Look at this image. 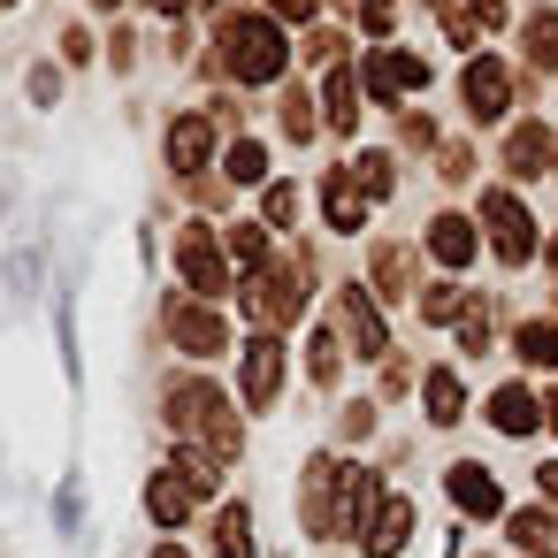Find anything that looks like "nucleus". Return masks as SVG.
<instances>
[{
	"label": "nucleus",
	"instance_id": "a878e982",
	"mask_svg": "<svg viewBox=\"0 0 558 558\" xmlns=\"http://www.w3.org/2000/svg\"><path fill=\"white\" fill-rule=\"evenodd\" d=\"M352 184H360L367 199H383V192H390V154H360V169H352Z\"/></svg>",
	"mask_w": 558,
	"mask_h": 558
},
{
	"label": "nucleus",
	"instance_id": "b1692460",
	"mask_svg": "<svg viewBox=\"0 0 558 558\" xmlns=\"http://www.w3.org/2000/svg\"><path fill=\"white\" fill-rule=\"evenodd\" d=\"M512 543L535 550V558H550V520L543 512H512Z\"/></svg>",
	"mask_w": 558,
	"mask_h": 558
},
{
	"label": "nucleus",
	"instance_id": "ddd939ff",
	"mask_svg": "<svg viewBox=\"0 0 558 558\" xmlns=\"http://www.w3.org/2000/svg\"><path fill=\"white\" fill-rule=\"evenodd\" d=\"M405 535H413V505H405V497H383V512L367 520V550H375V558H398Z\"/></svg>",
	"mask_w": 558,
	"mask_h": 558
},
{
	"label": "nucleus",
	"instance_id": "4be33fe9",
	"mask_svg": "<svg viewBox=\"0 0 558 558\" xmlns=\"http://www.w3.org/2000/svg\"><path fill=\"white\" fill-rule=\"evenodd\" d=\"M512 344H520V360H535V367H550V360H558V329H550V322H527Z\"/></svg>",
	"mask_w": 558,
	"mask_h": 558
},
{
	"label": "nucleus",
	"instance_id": "bb28decb",
	"mask_svg": "<svg viewBox=\"0 0 558 558\" xmlns=\"http://www.w3.org/2000/svg\"><path fill=\"white\" fill-rule=\"evenodd\" d=\"M527 54L535 62H558V16H535L527 24Z\"/></svg>",
	"mask_w": 558,
	"mask_h": 558
},
{
	"label": "nucleus",
	"instance_id": "4468645a",
	"mask_svg": "<svg viewBox=\"0 0 558 558\" xmlns=\"http://www.w3.org/2000/svg\"><path fill=\"white\" fill-rule=\"evenodd\" d=\"M428 253H436L444 268H466V260H474V222H466V215H436V222H428Z\"/></svg>",
	"mask_w": 558,
	"mask_h": 558
},
{
	"label": "nucleus",
	"instance_id": "dca6fc26",
	"mask_svg": "<svg viewBox=\"0 0 558 558\" xmlns=\"http://www.w3.org/2000/svg\"><path fill=\"white\" fill-rule=\"evenodd\" d=\"M344 337H352L360 352H383V314H375V299H367L360 283L344 291Z\"/></svg>",
	"mask_w": 558,
	"mask_h": 558
},
{
	"label": "nucleus",
	"instance_id": "393cba45",
	"mask_svg": "<svg viewBox=\"0 0 558 558\" xmlns=\"http://www.w3.org/2000/svg\"><path fill=\"white\" fill-rule=\"evenodd\" d=\"M543 161H550V131H535V123H527V131L512 138V169H543Z\"/></svg>",
	"mask_w": 558,
	"mask_h": 558
},
{
	"label": "nucleus",
	"instance_id": "f257e3e1",
	"mask_svg": "<svg viewBox=\"0 0 558 558\" xmlns=\"http://www.w3.org/2000/svg\"><path fill=\"white\" fill-rule=\"evenodd\" d=\"M169 421H177V451H207V459H230L238 451V405L215 383L169 390Z\"/></svg>",
	"mask_w": 558,
	"mask_h": 558
},
{
	"label": "nucleus",
	"instance_id": "412c9836",
	"mask_svg": "<svg viewBox=\"0 0 558 558\" xmlns=\"http://www.w3.org/2000/svg\"><path fill=\"white\" fill-rule=\"evenodd\" d=\"M222 177H230V184H260V177H268V154H260V138H238V146L222 154Z\"/></svg>",
	"mask_w": 558,
	"mask_h": 558
},
{
	"label": "nucleus",
	"instance_id": "cd10ccee",
	"mask_svg": "<svg viewBox=\"0 0 558 558\" xmlns=\"http://www.w3.org/2000/svg\"><path fill=\"white\" fill-rule=\"evenodd\" d=\"M268 222H276V230L299 222V192H291V184H268Z\"/></svg>",
	"mask_w": 558,
	"mask_h": 558
},
{
	"label": "nucleus",
	"instance_id": "c85d7f7f",
	"mask_svg": "<svg viewBox=\"0 0 558 558\" xmlns=\"http://www.w3.org/2000/svg\"><path fill=\"white\" fill-rule=\"evenodd\" d=\"M459 306H466V299H459V291H444V283H436V291H428V299H421V322H459Z\"/></svg>",
	"mask_w": 558,
	"mask_h": 558
},
{
	"label": "nucleus",
	"instance_id": "423d86ee",
	"mask_svg": "<svg viewBox=\"0 0 558 558\" xmlns=\"http://www.w3.org/2000/svg\"><path fill=\"white\" fill-rule=\"evenodd\" d=\"M276 383H283V344H276V337H253V344H245V405L260 413V405L276 398Z\"/></svg>",
	"mask_w": 558,
	"mask_h": 558
},
{
	"label": "nucleus",
	"instance_id": "f03ea898",
	"mask_svg": "<svg viewBox=\"0 0 558 558\" xmlns=\"http://www.w3.org/2000/svg\"><path fill=\"white\" fill-rule=\"evenodd\" d=\"M215 47H222V70L238 85H276L283 62H291V47H283V32L268 16H222V39Z\"/></svg>",
	"mask_w": 558,
	"mask_h": 558
},
{
	"label": "nucleus",
	"instance_id": "c756f323",
	"mask_svg": "<svg viewBox=\"0 0 558 558\" xmlns=\"http://www.w3.org/2000/svg\"><path fill=\"white\" fill-rule=\"evenodd\" d=\"M283 131H291V138H306V131H314V108H306V93H291V100H283Z\"/></svg>",
	"mask_w": 558,
	"mask_h": 558
},
{
	"label": "nucleus",
	"instance_id": "20e7f679",
	"mask_svg": "<svg viewBox=\"0 0 558 558\" xmlns=\"http://www.w3.org/2000/svg\"><path fill=\"white\" fill-rule=\"evenodd\" d=\"M482 222H489L497 260H527V253H535V222H527V207H520L512 192H482Z\"/></svg>",
	"mask_w": 558,
	"mask_h": 558
},
{
	"label": "nucleus",
	"instance_id": "2eb2a0df",
	"mask_svg": "<svg viewBox=\"0 0 558 558\" xmlns=\"http://www.w3.org/2000/svg\"><path fill=\"white\" fill-rule=\"evenodd\" d=\"M222 245H230V268H238V276H245V283H253V276H268V268H276V253H268V230H253V222H238V230H230V238H222Z\"/></svg>",
	"mask_w": 558,
	"mask_h": 558
},
{
	"label": "nucleus",
	"instance_id": "2f4dec72",
	"mask_svg": "<svg viewBox=\"0 0 558 558\" xmlns=\"http://www.w3.org/2000/svg\"><path fill=\"white\" fill-rule=\"evenodd\" d=\"M154 9H161V16H184V9H192V0H154Z\"/></svg>",
	"mask_w": 558,
	"mask_h": 558
},
{
	"label": "nucleus",
	"instance_id": "39448f33",
	"mask_svg": "<svg viewBox=\"0 0 558 558\" xmlns=\"http://www.w3.org/2000/svg\"><path fill=\"white\" fill-rule=\"evenodd\" d=\"M169 337H177L184 352H199V360H215V352L230 344V322H222L215 306H199V299H177V306H169Z\"/></svg>",
	"mask_w": 558,
	"mask_h": 558
},
{
	"label": "nucleus",
	"instance_id": "6ab92c4d",
	"mask_svg": "<svg viewBox=\"0 0 558 558\" xmlns=\"http://www.w3.org/2000/svg\"><path fill=\"white\" fill-rule=\"evenodd\" d=\"M329 131H360V85H352V70H329Z\"/></svg>",
	"mask_w": 558,
	"mask_h": 558
},
{
	"label": "nucleus",
	"instance_id": "a211bd4d",
	"mask_svg": "<svg viewBox=\"0 0 558 558\" xmlns=\"http://www.w3.org/2000/svg\"><path fill=\"white\" fill-rule=\"evenodd\" d=\"M421 398H428V421H436V428H451V421H459V405H466V390H459V375H451V367H436V375L421 383Z\"/></svg>",
	"mask_w": 558,
	"mask_h": 558
},
{
	"label": "nucleus",
	"instance_id": "f8f14e48",
	"mask_svg": "<svg viewBox=\"0 0 558 558\" xmlns=\"http://www.w3.org/2000/svg\"><path fill=\"white\" fill-rule=\"evenodd\" d=\"M451 497H459V512H482V520H497L505 512V497H497V482H489V466H451Z\"/></svg>",
	"mask_w": 558,
	"mask_h": 558
},
{
	"label": "nucleus",
	"instance_id": "0eeeda50",
	"mask_svg": "<svg viewBox=\"0 0 558 558\" xmlns=\"http://www.w3.org/2000/svg\"><path fill=\"white\" fill-rule=\"evenodd\" d=\"M413 85H428V62H413V54H367V93L375 100H398Z\"/></svg>",
	"mask_w": 558,
	"mask_h": 558
},
{
	"label": "nucleus",
	"instance_id": "5701e85b",
	"mask_svg": "<svg viewBox=\"0 0 558 558\" xmlns=\"http://www.w3.org/2000/svg\"><path fill=\"white\" fill-rule=\"evenodd\" d=\"M306 375H314V383H337V337H329V329L306 337Z\"/></svg>",
	"mask_w": 558,
	"mask_h": 558
},
{
	"label": "nucleus",
	"instance_id": "7ed1b4c3",
	"mask_svg": "<svg viewBox=\"0 0 558 558\" xmlns=\"http://www.w3.org/2000/svg\"><path fill=\"white\" fill-rule=\"evenodd\" d=\"M177 276H184L199 299H215V291L230 283V260L215 253V230H207V222H184V230H177Z\"/></svg>",
	"mask_w": 558,
	"mask_h": 558
},
{
	"label": "nucleus",
	"instance_id": "aec40b11",
	"mask_svg": "<svg viewBox=\"0 0 558 558\" xmlns=\"http://www.w3.org/2000/svg\"><path fill=\"white\" fill-rule=\"evenodd\" d=\"M215 550H222V558H253V512H245V505H230V512L215 520Z\"/></svg>",
	"mask_w": 558,
	"mask_h": 558
},
{
	"label": "nucleus",
	"instance_id": "473e14b6",
	"mask_svg": "<svg viewBox=\"0 0 558 558\" xmlns=\"http://www.w3.org/2000/svg\"><path fill=\"white\" fill-rule=\"evenodd\" d=\"M550 260H558V245H550Z\"/></svg>",
	"mask_w": 558,
	"mask_h": 558
},
{
	"label": "nucleus",
	"instance_id": "f3484780",
	"mask_svg": "<svg viewBox=\"0 0 558 558\" xmlns=\"http://www.w3.org/2000/svg\"><path fill=\"white\" fill-rule=\"evenodd\" d=\"M489 421H497L505 436H535V421H543V413H535V398H527L520 383H505V390L489 398Z\"/></svg>",
	"mask_w": 558,
	"mask_h": 558
},
{
	"label": "nucleus",
	"instance_id": "6e6552de",
	"mask_svg": "<svg viewBox=\"0 0 558 558\" xmlns=\"http://www.w3.org/2000/svg\"><path fill=\"white\" fill-rule=\"evenodd\" d=\"M192 505H199V489H192L177 466H161V474H154V489H146V512H154L161 527H184V520H192Z\"/></svg>",
	"mask_w": 558,
	"mask_h": 558
},
{
	"label": "nucleus",
	"instance_id": "9b49d317",
	"mask_svg": "<svg viewBox=\"0 0 558 558\" xmlns=\"http://www.w3.org/2000/svg\"><path fill=\"white\" fill-rule=\"evenodd\" d=\"M322 207H329V230H344V238L367 222V192H360L344 169H337V177H322Z\"/></svg>",
	"mask_w": 558,
	"mask_h": 558
},
{
	"label": "nucleus",
	"instance_id": "9d476101",
	"mask_svg": "<svg viewBox=\"0 0 558 558\" xmlns=\"http://www.w3.org/2000/svg\"><path fill=\"white\" fill-rule=\"evenodd\" d=\"M207 146H215V131H207V116H177V123H169V169H177V177H192V169H207Z\"/></svg>",
	"mask_w": 558,
	"mask_h": 558
},
{
	"label": "nucleus",
	"instance_id": "1a4fd4ad",
	"mask_svg": "<svg viewBox=\"0 0 558 558\" xmlns=\"http://www.w3.org/2000/svg\"><path fill=\"white\" fill-rule=\"evenodd\" d=\"M505 100H512V77H505V70L482 54V62L466 70V108H474L482 123H497V116H505Z\"/></svg>",
	"mask_w": 558,
	"mask_h": 558
},
{
	"label": "nucleus",
	"instance_id": "7c9ffc66",
	"mask_svg": "<svg viewBox=\"0 0 558 558\" xmlns=\"http://www.w3.org/2000/svg\"><path fill=\"white\" fill-rule=\"evenodd\" d=\"M535 489H543V497H550V505H558V459H550V466H543V474H535Z\"/></svg>",
	"mask_w": 558,
	"mask_h": 558
}]
</instances>
